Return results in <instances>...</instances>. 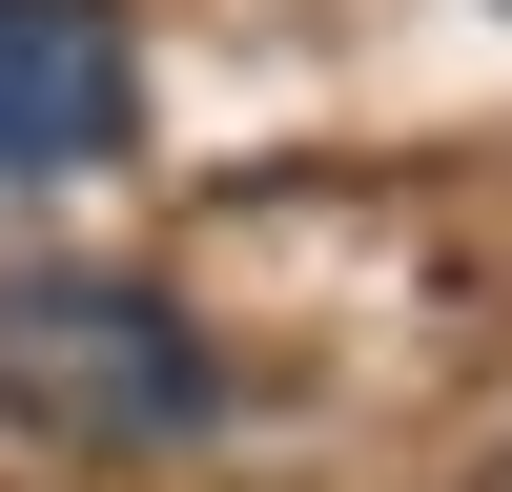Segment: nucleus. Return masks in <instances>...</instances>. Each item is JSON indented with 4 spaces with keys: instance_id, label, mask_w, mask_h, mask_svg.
<instances>
[{
    "instance_id": "f257e3e1",
    "label": "nucleus",
    "mask_w": 512,
    "mask_h": 492,
    "mask_svg": "<svg viewBox=\"0 0 512 492\" xmlns=\"http://www.w3.org/2000/svg\"><path fill=\"white\" fill-rule=\"evenodd\" d=\"M0 410L62 431V451H185L205 431V349L123 267H0Z\"/></svg>"
},
{
    "instance_id": "f03ea898",
    "label": "nucleus",
    "mask_w": 512,
    "mask_h": 492,
    "mask_svg": "<svg viewBox=\"0 0 512 492\" xmlns=\"http://www.w3.org/2000/svg\"><path fill=\"white\" fill-rule=\"evenodd\" d=\"M144 123V62H123V0H0V185H62V164H123Z\"/></svg>"
}]
</instances>
